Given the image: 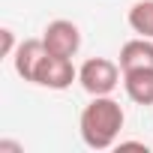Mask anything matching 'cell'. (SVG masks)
Segmentation results:
<instances>
[{
    "mask_svg": "<svg viewBox=\"0 0 153 153\" xmlns=\"http://www.w3.org/2000/svg\"><path fill=\"white\" fill-rule=\"evenodd\" d=\"M126 21L135 36L153 39V0H135L126 12Z\"/></svg>",
    "mask_w": 153,
    "mask_h": 153,
    "instance_id": "obj_8",
    "label": "cell"
},
{
    "mask_svg": "<svg viewBox=\"0 0 153 153\" xmlns=\"http://www.w3.org/2000/svg\"><path fill=\"white\" fill-rule=\"evenodd\" d=\"M117 63H120L123 72H129V69H153V39L135 36V39L123 42Z\"/></svg>",
    "mask_w": 153,
    "mask_h": 153,
    "instance_id": "obj_6",
    "label": "cell"
},
{
    "mask_svg": "<svg viewBox=\"0 0 153 153\" xmlns=\"http://www.w3.org/2000/svg\"><path fill=\"white\" fill-rule=\"evenodd\" d=\"M147 150V144L144 141H117V150Z\"/></svg>",
    "mask_w": 153,
    "mask_h": 153,
    "instance_id": "obj_11",
    "label": "cell"
},
{
    "mask_svg": "<svg viewBox=\"0 0 153 153\" xmlns=\"http://www.w3.org/2000/svg\"><path fill=\"white\" fill-rule=\"evenodd\" d=\"M45 54H48V48H45V42L39 36V39H21L18 48H15V54L9 60H12V66L18 72V78L36 84V72H39V63H42Z\"/></svg>",
    "mask_w": 153,
    "mask_h": 153,
    "instance_id": "obj_5",
    "label": "cell"
},
{
    "mask_svg": "<svg viewBox=\"0 0 153 153\" xmlns=\"http://www.w3.org/2000/svg\"><path fill=\"white\" fill-rule=\"evenodd\" d=\"M123 123H126V114H123V105L117 99L90 96V102L81 108L78 132L90 150H108V147H117Z\"/></svg>",
    "mask_w": 153,
    "mask_h": 153,
    "instance_id": "obj_1",
    "label": "cell"
},
{
    "mask_svg": "<svg viewBox=\"0 0 153 153\" xmlns=\"http://www.w3.org/2000/svg\"><path fill=\"white\" fill-rule=\"evenodd\" d=\"M0 153H24V147L18 144V141H0Z\"/></svg>",
    "mask_w": 153,
    "mask_h": 153,
    "instance_id": "obj_10",
    "label": "cell"
},
{
    "mask_svg": "<svg viewBox=\"0 0 153 153\" xmlns=\"http://www.w3.org/2000/svg\"><path fill=\"white\" fill-rule=\"evenodd\" d=\"M123 90L135 105H153V69L123 72Z\"/></svg>",
    "mask_w": 153,
    "mask_h": 153,
    "instance_id": "obj_7",
    "label": "cell"
},
{
    "mask_svg": "<svg viewBox=\"0 0 153 153\" xmlns=\"http://www.w3.org/2000/svg\"><path fill=\"white\" fill-rule=\"evenodd\" d=\"M0 36H3V51H0V54H3V57H12L15 54V33H12V27H3V30H0Z\"/></svg>",
    "mask_w": 153,
    "mask_h": 153,
    "instance_id": "obj_9",
    "label": "cell"
},
{
    "mask_svg": "<svg viewBox=\"0 0 153 153\" xmlns=\"http://www.w3.org/2000/svg\"><path fill=\"white\" fill-rule=\"evenodd\" d=\"M72 81H78V69L72 66V57H60V54H45L36 72V84L48 87V90H66L72 87Z\"/></svg>",
    "mask_w": 153,
    "mask_h": 153,
    "instance_id": "obj_4",
    "label": "cell"
},
{
    "mask_svg": "<svg viewBox=\"0 0 153 153\" xmlns=\"http://www.w3.org/2000/svg\"><path fill=\"white\" fill-rule=\"evenodd\" d=\"M120 81H123V69H120V63H114L108 57H90L78 69V84L90 96H111Z\"/></svg>",
    "mask_w": 153,
    "mask_h": 153,
    "instance_id": "obj_2",
    "label": "cell"
},
{
    "mask_svg": "<svg viewBox=\"0 0 153 153\" xmlns=\"http://www.w3.org/2000/svg\"><path fill=\"white\" fill-rule=\"evenodd\" d=\"M42 42L48 48V54H60V57H75L81 48V30L75 21L57 18L51 24H45L42 30Z\"/></svg>",
    "mask_w": 153,
    "mask_h": 153,
    "instance_id": "obj_3",
    "label": "cell"
}]
</instances>
